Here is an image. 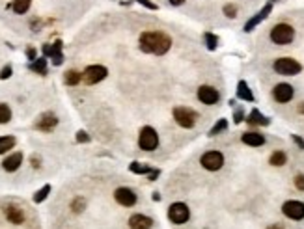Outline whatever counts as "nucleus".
I'll return each instance as SVG.
<instances>
[{
	"label": "nucleus",
	"mask_w": 304,
	"mask_h": 229,
	"mask_svg": "<svg viewBox=\"0 0 304 229\" xmlns=\"http://www.w3.org/2000/svg\"><path fill=\"white\" fill-rule=\"evenodd\" d=\"M172 47V40L163 32H144L140 34V49L144 53L149 54H157V56H163L170 51Z\"/></svg>",
	"instance_id": "obj_1"
},
{
	"label": "nucleus",
	"mask_w": 304,
	"mask_h": 229,
	"mask_svg": "<svg viewBox=\"0 0 304 229\" xmlns=\"http://www.w3.org/2000/svg\"><path fill=\"white\" fill-rule=\"evenodd\" d=\"M295 38V30L291 25H285V23H280L276 27H272L271 30V41L276 43V45H287L291 43Z\"/></svg>",
	"instance_id": "obj_2"
},
{
	"label": "nucleus",
	"mask_w": 304,
	"mask_h": 229,
	"mask_svg": "<svg viewBox=\"0 0 304 229\" xmlns=\"http://www.w3.org/2000/svg\"><path fill=\"white\" fill-rule=\"evenodd\" d=\"M272 69H274L278 75L293 77V75H298V73L302 71V66L298 64L297 60H293V58H278V60H274Z\"/></svg>",
	"instance_id": "obj_3"
},
{
	"label": "nucleus",
	"mask_w": 304,
	"mask_h": 229,
	"mask_svg": "<svg viewBox=\"0 0 304 229\" xmlns=\"http://www.w3.org/2000/svg\"><path fill=\"white\" fill-rule=\"evenodd\" d=\"M174 119H176V123H178L179 127H183V129H191V127H194V123H196L198 114L192 110V108L178 106V108H174Z\"/></svg>",
	"instance_id": "obj_4"
},
{
	"label": "nucleus",
	"mask_w": 304,
	"mask_h": 229,
	"mask_svg": "<svg viewBox=\"0 0 304 229\" xmlns=\"http://www.w3.org/2000/svg\"><path fill=\"white\" fill-rule=\"evenodd\" d=\"M138 145H140V149H144V151L157 149V145H159V134H157V131H155L153 127H144V129L140 131Z\"/></svg>",
	"instance_id": "obj_5"
},
{
	"label": "nucleus",
	"mask_w": 304,
	"mask_h": 229,
	"mask_svg": "<svg viewBox=\"0 0 304 229\" xmlns=\"http://www.w3.org/2000/svg\"><path fill=\"white\" fill-rule=\"evenodd\" d=\"M200 164L204 166L205 170L218 171L222 166H224V155H222V153H218V151H207V153L202 155Z\"/></svg>",
	"instance_id": "obj_6"
},
{
	"label": "nucleus",
	"mask_w": 304,
	"mask_h": 229,
	"mask_svg": "<svg viewBox=\"0 0 304 229\" xmlns=\"http://www.w3.org/2000/svg\"><path fill=\"white\" fill-rule=\"evenodd\" d=\"M168 218L172 223H185L189 218H191V209L187 207L185 203H172L170 209H168Z\"/></svg>",
	"instance_id": "obj_7"
},
{
	"label": "nucleus",
	"mask_w": 304,
	"mask_h": 229,
	"mask_svg": "<svg viewBox=\"0 0 304 229\" xmlns=\"http://www.w3.org/2000/svg\"><path fill=\"white\" fill-rule=\"evenodd\" d=\"M106 75H108V71H106L105 66H90L82 73V80H84L86 84L93 86L97 84V82H101V80H105Z\"/></svg>",
	"instance_id": "obj_8"
},
{
	"label": "nucleus",
	"mask_w": 304,
	"mask_h": 229,
	"mask_svg": "<svg viewBox=\"0 0 304 229\" xmlns=\"http://www.w3.org/2000/svg\"><path fill=\"white\" fill-rule=\"evenodd\" d=\"M282 212H284L287 218H291V220H302L304 218V203L295 201V199L285 201L284 205H282Z\"/></svg>",
	"instance_id": "obj_9"
},
{
	"label": "nucleus",
	"mask_w": 304,
	"mask_h": 229,
	"mask_svg": "<svg viewBox=\"0 0 304 229\" xmlns=\"http://www.w3.org/2000/svg\"><path fill=\"white\" fill-rule=\"evenodd\" d=\"M43 54H45V58L53 60L54 66H62V62H64V54H62V41L56 40L53 45H51V43L43 45Z\"/></svg>",
	"instance_id": "obj_10"
},
{
	"label": "nucleus",
	"mask_w": 304,
	"mask_h": 229,
	"mask_svg": "<svg viewBox=\"0 0 304 229\" xmlns=\"http://www.w3.org/2000/svg\"><path fill=\"white\" fill-rule=\"evenodd\" d=\"M272 12V4L271 2H267V4H265L263 8H261V10H259L258 14L254 15V17H252V19H248L246 21V25H245V32H252V30H254V28L258 27L259 23H261V21H265L267 19V17H269V14H271Z\"/></svg>",
	"instance_id": "obj_11"
},
{
	"label": "nucleus",
	"mask_w": 304,
	"mask_h": 229,
	"mask_svg": "<svg viewBox=\"0 0 304 229\" xmlns=\"http://www.w3.org/2000/svg\"><path fill=\"white\" fill-rule=\"evenodd\" d=\"M56 125H58V118L54 116L53 112H45V114H41L40 119L36 121V129L43 132H51Z\"/></svg>",
	"instance_id": "obj_12"
},
{
	"label": "nucleus",
	"mask_w": 304,
	"mask_h": 229,
	"mask_svg": "<svg viewBox=\"0 0 304 229\" xmlns=\"http://www.w3.org/2000/svg\"><path fill=\"white\" fill-rule=\"evenodd\" d=\"M198 99L204 105H217L220 95L213 86H200L198 88Z\"/></svg>",
	"instance_id": "obj_13"
},
{
	"label": "nucleus",
	"mask_w": 304,
	"mask_h": 229,
	"mask_svg": "<svg viewBox=\"0 0 304 229\" xmlns=\"http://www.w3.org/2000/svg\"><path fill=\"white\" fill-rule=\"evenodd\" d=\"M114 197H116V201L119 205H123V207H132L134 203H136V194L132 192L131 188H125V186H121L114 192Z\"/></svg>",
	"instance_id": "obj_14"
},
{
	"label": "nucleus",
	"mask_w": 304,
	"mask_h": 229,
	"mask_svg": "<svg viewBox=\"0 0 304 229\" xmlns=\"http://www.w3.org/2000/svg\"><path fill=\"white\" fill-rule=\"evenodd\" d=\"M293 86L289 84H276L274 86V90H272V97L276 99L278 103H289L291 99H293Z\"/></svg>",
	"instance_id": "obj_15"
},
{
	"label": "nucleus",
	"mask_w": 304,
	"mask_h": 229,
	"mask_svg": "<svg viewBox=\"0 0 304 229\" xmlns=\"http://www.w3.org/2000/svg\"><path fill=\"white\" fill-rule=\"evenodd\" d=\"M153 220L144 214H132L129 218V227L131 229H151Z\"/></svg>",
	"instance_id": "obj_16"
},
{
	"label": "nucleus",
	"mask_w": 304,
	"mask_h": 229,
	"mask_svg": "<svg viewBox=\"0 0 304 229\" xmlns=\"http://www.w3.org/2000/svg\"><path fill=\"white\" fill-rule=\"evenodd\" d=\"M4 212H6L8 220L12 223H15V225H19V223L25 222V212H23V209L17 207V205H8L6 209H4Z\"/></svg>",
	"instance_id": "obj_17"
},
{
	"label": "nucleus",
	"mask_w": 304,
	"mask_h": 229,
	"mask_svg": "<svg viewBox=\"0 0 304 229\" xmlns=\"http://www.w3.org/2000/svg\"><path fill=\"white\" fill-rule=\"evenodd\" d=\"M21 164H23V153H12L8 158H4L2 168L6 171H15V170H19Z\"/></svg>",
	"instance_id": "obj_18"
},
{
	"label": "nucleus",
	"mask_w": 304,
	"mask_h": 229,
	"mask_svg": "<svg viewBox=\"0 0 304 229\" xmlns=\"http://www.w3.org/2000/svg\"><path fill=\"white\" fill-rule=\"evenodd\" d=\"M243 144L252 145V147H259L265 144V136L259 132H245L243 134Z\"/></svg>",
	"instance_id": "obj_19"
},
{
	"label": "nucleus",
	"mask_w": 304,
	"mask_h": 229,
	"mask_svg": "<svg viewBox=\"0 0 304 229\" xmlns=\"http://www.w3.org/2000/svg\"><path fill=\"white\" fill-rule=\"evenodd\" d=\"M248 125H261V127H267V125L271 123V119L265 118L263 114L258 110V108H254V110L250 112V116H248Z\"/></svg>",
	"instance_id": "obj_20"
},
{
	"label": "nucleus",
	"mask_w": 304,
	"mask_h": 229,
	"mask_svg": "<svg viewBox=\"0 0 304 229\" xmlns=\"http://www.w3.org/2000/svg\"><path fill=\"white\" fill-rule=\"evenodd\" d=\"M237 97L241 99V101H246V103H252V101H254V95H252L250 88H248V84H246L245 80H241L237 84Z\"/></svg>",
	"instance_id": "obj_21"
},
{
	"label": "nucleus",
	"mask_w": 304,
	"mask_h": 229,
	"mask_svg": "<svg viewBox=\"0 0 304 229\" xmlns=\"http://www.w3.org/2000/svg\"><path fill=\"white\" fill-rule=\"evenodd\" d=\"M129 170H131L132 173H138V175H149L155 168H149L147 164H142V162H136V160H134V162L129 164Z\"/></svg>",
	"instance_id": "obj_22"
},
{
	"label": "nucleus",
	"mask_w": 304,
	"mask_h": 229,
	"mask_svg": "<svg viewBox=\"0 0 304 229\" xmlns=\"http://www.w3.org/2000/svg\"><path fill=\"white\" fill-rule=\"evenodd\" d=\"M30 71L38 73V75H47V58H36L30 64Z\"/></svg>",
	"instance_id": "obj_23"
},
{
	"label": "nucleus",
	"mask_w": 304,
	"mask_h": 229,
	"mask_svg": "<svg viewBox=\"0 0 304 229\" xmlns=\"http://www.w3.org/2000/svg\"><path fill=\"white\" fill-rule=\"evenodd\" d=\"M30 4H32V0H14V4H12V8H14L15 14H27L28 8H30Z\"/></svg>",
	"instance_id": "obj_24"
},
{
	"label": "nucleus",
	"mask_w": 304,
	"mask_h": 229,
	"mask_svg": "<svg viewBox=\"0 0 304 229\" xmlns=\"http://www.w3.org/2000/svg\"><path fill=\"white\" fill-rule=\"evenodd\" d=\"M15 147V138L14 136H0V155H4L6 151Z\"/></svg>",
	"instance_id": "obj_25"
},
{
	"label": "nucleus",
	"mask_w": 304,
	"mask_h": 229,
	"mask_svg": "<svg viewBox=\"0 0 304 229\" xmlns=\"http://www.w3.org/2000/svg\"><path fill=\"white\" fill-rule=\"evenodd\" d=\"M269 162H271L272 166H284V164L287 162V157H285L284 151H274L271 155V158H269Z\"/></svg>",
	"instance_id": "obj_26"
},
{
	"label": "nucleus",
	"mask_w": 304,
	"mask_h": 229,
	"mask_svg": "<svg viewBox=\"0 0 304 229\" xmlns=\"http://www.w3.org/2000/svg\"><path fill=\"white\" fill-rule=\"evenodd\" d=\"M64 80H66V84L67 86H77L82 80V75H80L79 71H67L66 73V77H64Z\"/></svg>",
	"instance_id": "obj_27"
},
{
	"label": "nucleus",
	"mask_w": 304,
	"mask_h": 229,
	"mask_svg": "<svg viewBox=\"0 0 304 229\" xmlns=\"http://www.w3.org/2000/svg\"><path fill=\"white\" fill-rule=\"evenodd\" d=\"M204 40H205V45H207V49H209V51H215V49L218 47V38L215 36V34L205 32L204 34Z\"/></svg>",
	"instance_id": "obj_28"
},
{
	"label": "nucleus",
	"mask_w": 304,
	"mask_h": 229,
	"mask_svg": "<svg viewBox=\"0 0 304 229\" xmlns=\"http://www.w3.org/2000/svg\"><path fill=\"white\" fill-rule=\"evenodd\" d=\"M49 192H51V184H45L41 190H38L36 194H34V203H41L45 201L47 196H49Z\"/></svg>",
	"instance_id": "obj_29"
},
{
	"label": "nucleus",
	"mask_w": 304,
	"mask_h": 229,
	"mask_svg": "<svg viewBox=\"0 0 304 229\" xmlns=\"http://www.w3.org/2000/svg\"><path fill=\"white\" fill-rule=\"evenodd\" d=\"M12 119V110H10V106L4 105V103H0V125L8 123Z\"/></svg>",
	"instance_id": "obj_30"
},
{
	"label": "nucleus",
	"mask_w": 304,
	"mask_h": 229,
	"mask_svg": "<svg viewBox=\"0 0 304 229\" xmlns=\"http://www.w3.org/2000/svg\"><path fill=\"white\" fill-rule=\"evenodd\" d=\"M226 129H228V121H226V119H218L217 123L213 125L211 131H209V136H217L218 132L226 131Z\"/></svg>",
	"instance_id": "obj_31"
},
{
	"label": "nucleus",
	"mask_w": 304,
	"mask_h": 229,
	"mask_svg": "<svg viewBox=\"0 0 304 229\" xmlns=\"http://www.w3.org/2000/svg\"><path fill=\"white\" fill-rule=\"evenodd\" d=\"M224 15H226V17H230V19L237 17V8L233 6V4H226V6H224Z\"/></svg>",
	"instance_id": "obj_32"
},
{
	"label": "nucleus",
	"mask_w": 304,
	"mask_h": 229,
	"mask_svg": "<svg viewBox=\"0 0 304 229\" xmlns=\"http://www.w3.org/2000/svg\"><path fill=\"white\" fill-rule=\"evenodd\" d=\"M84 205H86V201H84L82 197H77V199L73 201V205H71L73 212H80V210L84 209Z\"/></svg>",
	"instance_id": "obj_33"
},
{
	"label": "nucleus",
	"mask_w": 304,
	"mask_h": 229,
	"mask_svg": "<svg viewBox=\"0 0 304 229\" xmlns=\"http://www.w3.org/2000/svg\"><path fill=\"white\" fill-rule=\"evenodd\" d=\"M243 119H245V112H243V108L239 106V108L233 110V121H235V123H241Z\"/></svg>",
	"instance_id": "obj_34"
},
{
	"label": "nucleus",
	"mask_w": 304,
	"mask_h": 229,
	"mask_svg": "<svg viewBox=\"0 0 304 229\" xmlns=\"http://www.w3.org/2000/svg\"><path fill=\"white\" fill-rule=\"evenodd\" d=\"M12 73H14V69H12V66H6L2 67V71H0V80H6L12 77Z\"/></svg>",
	"instance_id": "obj_35"
},
{
	"label": "nucleus",
	"mask_w": 304,
	"mask_h": 229,
	"mask_svg": "<svg viewBox=\"0 0 304 229\" xmlns=\"http://www.w3.org/2000/svg\"><path fill=\"white\" fill-rule=\"evenodd\" d=\"M77 142H79V144H82V142H90V136H88L84 131H79L77 132Z\"/></svg>",
	"instance_id": "obj_36"
},
{
	"label": "nucleus",
	"mask_w": 304,
	"mask_h": 229,
	"mask_svg": "<svg viewBox=\"0 0 304 229\" xmlns=\"http://www.w3.org/2000/svg\"><path fill=\"white\" fill-rule=\"evenodd\" d=\"M138 4H142V6H145L147 10H157V4H153L151 0H136Z\"/></svg>",
	"instance_id": "obj_37"
},
{
	"label": "nucleus",
	"mask_w": 304,
	"mask_h": 229,
	"mask_svg": "<svg viewBox=\"0 0 304 229\" xmlns=\"http://www.w3.org/2000/svg\"><path fill=\"white\" fill-rule=\"evenodd\" d=\"M295 186H297L298 190H302V192H304V175H297V177H295Z\"/></svg>",
	"instance_id": "obj_38"
},
{
	"label": "nucleus",
	"mask_w": 304,
	"mask_h": 229,
	"mask_svg": "<svg viewBox=\"0 0 304 229\" xmlns=\"http://www.w3.org/2000/svg\"><path fill=\"white\" fill-rule=\"evenodd\" d=\"M159 173H161V170H153L151 173H149V175H147V179H149V181H155V179H157V177H159Z\"/></svg>",
	"instance_id": "obj_39"
},
{
	"label": "nucleus",
	"mask_w": 304,
	"mask_h": 229,
	"mask_svg": "<svg viewBox=\"0 0 304 229\" xmlns=\"http://www.w3.org/2000/svg\"><path fill=\"white\" fill-rule=\"evenodd\" d=\"M27 54H28V58L32 60V62H34V60H36V51H34V49H28Z\"/></svg>",
	"instance_id": "obj_40"
},
{
	"label": "nucleus",
	"mask_w": 304,
	"mask_h": 229,
	"mask_svg": "<svg viewBox=\"0 0 304 229\" xmlns=\"http://www.w3.org/2000/svg\"><path fill=\"white\" fill-rule=\"evenodd\" d=\"M293 140H295V144H297L298 147H304V142H302V138H298V136H293Z\"/></svg>",
	"instance_id": "obj_41"
},
{
	"label": "nucleus",
	"mask_w": 304,
	"mask_h": 229,
	"mask_svg": "<svg viewBox=\"0 0 304 229\" xmlns=\"http://www.w3.org/2000/svg\"><path fill=\"white\" fill-rule=\"evenodd\" d=\"M183 2H185V0H170V4H172V6H181Z\"/></svg>",
	"instance_id": "obj_42"
},
{
	"label": "nucleus",
	"mask_w": 304,
	"mask_h": 229,
	"mask_svg": "<svg viewBox=\"0 0 304 229\" xmlns=\"http://www.w3.org/2000/svg\"><path fill=\"white\" fill-rule=\"evenodd\" d=\"M153 199H155V201H161V194H159V192H155V194H153Z\"/></svg>",
	"instance_id": "obj_43"
},
{
	"label": "nucleus",
	"mask_w": 304,
	"mask_h": 229,
	"mask_svg": "<svg viewBox=\"0 0 304 229\" xmlns=\"http://www.w3.org/2000/svg\"><path fill=\"white\" fill-rule=\"evenodd\" d=\"M298 112H300V114H304V103L300 106H298Z\"/></svg>",
	"instance_id": "obj_44"
},
{
	"label": "nucleus",
	"mask_w": 304,
	"mask_h": 229,
	"mask_svg": "<svg viewBox=\"0 0 304 229\" xmlns=\"http://www.w3.org/2000/svg\"><path fill=\"white\" fill-rule=\"evenodd\" d=\"M269 229H282V227H280V225H271Z\"/></svg>",
	"instance_id": "obj_45"
}]
</instances>
